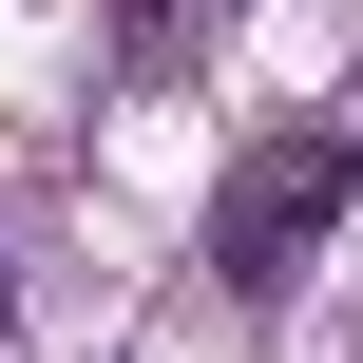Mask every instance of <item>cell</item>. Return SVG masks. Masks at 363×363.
Masks as SVG:
<instances>
[{"label":"cell","instance_id":"cell-1","mask_svg":"<svg viewBox=\"0 0 363 363\" xmlns=\"http://www.w3.org/2000/svg\"><path fill=\"white\" fill-rule=\"evenodd\" d=\"M345 191H363V115H287V134H268L230 191H211V268L268 306V287H287L325 230H345Z\"/></svg>","mask_w":363,"mask_h":363}]
</instances>
